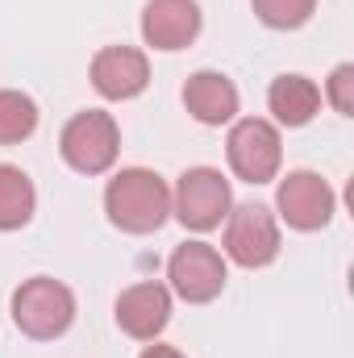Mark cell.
I'll return each mask as SVG.
<instances>
[{
    "instance_id": "cell-4",
    "label": "cell",
    "mask_w": 354,
    "mask_h": 358,
    "mask_svg": "<svg viewBox=\"0 0 354 358\" xmlns=\"http://www.w3.org/2000/svg\"><path fill=\"white\" fill-rule=\"evenodd\" d=\"M229 183L221 171H213V167H192V171H183L176 183V196H171V208H176V217L187 225V229H196V234H208V229H217L225 217H229Z\"/></svg>"
},
{
    "instance_id": "cell-5",
    "label": "cell",
    "mask_w": 354,
    "mask_h": 358,
    "mask_svg": "<svg viewBox=\"0 0 354 358\" xmlns=\"http://www.w3.org/2000/svg\"><path fill=\"white\" fill-rule=\"evenodd\" d=\"M225 155H229V167L234 176L246 179V183H267L279 171V159H283V146H279V129L263 121V117H246L229 129V142H225Z\"/></svg>"
},
{
    "instance_id": "cell-3",
    "label": "cell",
    "mask_w": 354,
    "mask_h": 358,
    "mask_svg": "<svg viewBox=\"0 0 354 358\" xmlns=\"http://www.w3.org/2000/svg\"><path fill=\"white\" fill-rule=\"evenodd\" d=\"M59 150L67 159V167H76L80 176H100L117 163V150H121V134H117V121L100 108L88 113H76L67 125H63V138H59Z\"/></svg>"
},
{
    "instance_id": "cell-7",
    "label": "cell",
    "mask_w": 354,
    "mask_h": 358,
    "mask_svg": "<svg viewBox=\"0 0 354 358\" xmlns=\"http://www.w3.org/2000/svg\"><path fill=\"white\" fill-rule=\"evenodd\" d=\"M167 279L187 304H208L225 287V259L204 242H183L167 263Z\"/></svg>"
},
{
    "instance_id": "cell-16",
    "label": "cell",
    "mask_w": 354,
    "mask_h": 358,
    "mask_svg": "<svg viewBox=\"0 0 354 358\" xmlns=\"http://www.w3.org/2000/svg\"><path fill=\"white\" fill-rule=\"evenodd\" d=\"M250 4H255L259 21L271 29H300L317 8V0H250Z\"/></svg>"
},
{
    "instance_id": "cell-15",
    "label": "cell",
    "mask_w": 354,
    "mask_h": 358,
    "mask_svg": "<svg viewBox=\"0 0 354 358\" xmlns=\"http://www.w3.org/2000/svg\"><path fill=\"white\" fill-rule=\"evenodd\" d=\"M34 129H38V104L25 92L4 88L0 92V146L25 142Z\"/></svg>"
},
{
    "instance_id": "cell-8",
    "label": "cell",
    "mask_w": 354,
    "mask_h": 358,
    "mask_svg": "<svg viewBox=\"0 0 354 358\" xmlns=\"http://www.w3.org/2000/svg\"><path fill=\"white\" fill-rule=\"evenodd\" d=\"M279 217L292 225V229H321L330 217H334V192L330 183L313 171H292V176L279 183Z\"/></svg>"
},
{
    "instance_id": "cell-9",
    "label": "cell",
    "mask_w": 354,
    "mask_h": 358,
    "mask_svg": "<svg viewBox=\"0 0 354 358\" xmlns=\"http://www.w3.org/2000/svg\"><path fill=\"white\" fill-rule=\"evenodd\" d=\"M171 321V292L163 283H134L117 296V325L138 338V342H150L167 329Z\"/></svg>"
},
{
    "instance_id": "cell-18",
    "label": "cell",
    "mask_w": 354,
    "mask_h": 358,
    "mask_svg": "<svg viewBox=\"0 0 354 358\" xmlns=\"http://www.w3.org/2000/svg\"><path fill=\"white\" fill-rule=\"evenodd\" d=\"M142 358H183V355H179L176 346H146Z\"/></svg>"
},
{
    "instance_id": "cell-17",
    "label": "cell",
    "mask_w": 354,
    "mask_h": 358,
    "mask_svg": "<svg viewBox=\"0 0 354 358\" xmlns=\"http://www.w3.org/2000/svg\"><path fill=\"white\" fill-rule=\"evenodd\" d=\"M330 104H334L342 117L354 113V67L351 63H342V67L330 76Z\"/></svg>"
},
{
    "instance_id": "cell-1",
    "label": "cell",
    "mask_w": 354,
    "mask_h": 358,
    "mask_svg": "<svg viewBox=\"0 0 354 358\" xmlns=\"http://www.w3.org/2000/svg\"><path fill=\"white\" fill-rule=\"evenodd\" d=\"M104 213L125 234H155L167 221V213H171V192H167V183L155 171L129 167V171L108 179Z\"/></svg>"
},
{
    "instance_id": "cell-10",
    "label": "cell",
    "mask_w": 354,
    "mask_h": 358,
    "mask_svg": "<svg viewBox=\"0 0 354 358\" xmlns=\"http://www.w3.org/2000/svg\"><path fill=\"white\" fill-rule=\"evenodd\" d=\"M92 84L104 100H129L150 84V63L134 46H104L92 59Z\"/></svg>"
},
{
    "instance_id": "cell-12",
    "label": "cell",
    "mask_w": 354,
    "mask_h": 358,
    "mask_svg": "<svg viewBox=\"0 0 354 358\" xmlns=\"http://www.w3.org/2000/svg\"><path fill=\"white\" fill-rule=\"evenodd\" d=\"M183 104L200 125H225L238 117V88L221 71H196L183 88Z\"/></svg>"
},
{
    "instance_id": "cell-13",
    "label": "cell",
    "mask_w": 354,
    "mask_h": 358,
    "mask_svg": "<svg viewBox=\"0 0 354 358\" xmlns=\"http://www.w3.org/2000/svg\"><path fill=\"white\" fill-rule=\"evenodd\" d=\"M267 104H271L279 125H309L321 108V92L304 76H279L267 92Z\"/></svg>"
},
{
    "instance_id": "cell-14",
    "label": "cell",
    "mask_w": 354,
    "mask_h": 358,
    "mask_svg": "<svg viewBox=\"0 0 354 358\" xmlns=\"http://www.w3.org/2000/svg\"><path fill=\"white\" fill-rule=\"evenodd\" d=\"M34 204H38V196H34L29 176H25L21 167L0 163V229H4V234H8V229H21V225L34 217Z\"/></svg>"
},
{
    "instance_id": "cell-6",
    "label": "cell",
    "mask_w": 354,
    "mask_h": 358,
    "mask_svg": "<svg viewBox=\"0 0 354 358\" xmlns=\"http://www.w3.org/2000/svg\"><path fill=\"white\" fill-rule=\"evenodd\" d=\"M225 255L238 267H267L279 255V225L263 204H238L225 217Z\"/></svg>"
},
{
    "instance_id": "cell-2",
    "label": "cell",
    "mask_w": 354,
    "mask_h": 358,
    "mask_svg": "<svg viewBox=\"0 0 354 358\" xmlns=\"http://www.w3.org/2000/svg\"><path fill=\"white\" fill-rule=\"evenodd\" d=\"M13 321L25 338H38V342H50V338H63L76 321V296L71 287H63L59 279H25L17 292H13Z\"/></svg>"
},
{
    "instance_id": "cell-11",
    "label": "cell",
    "mask_w": 354,
    "mask_h": 358,
    "mask_svg": "<svg viewBox=\"0 0 354 358\" xmlns=\"http://www.w3.org/2000/svg\"><path fill=\"white\" fill-rule=\"evenodd\" d=\"M196 34H200L196 0H150L142 13V38L155 50H183Z\"/></svg>"
}]
</instances>
